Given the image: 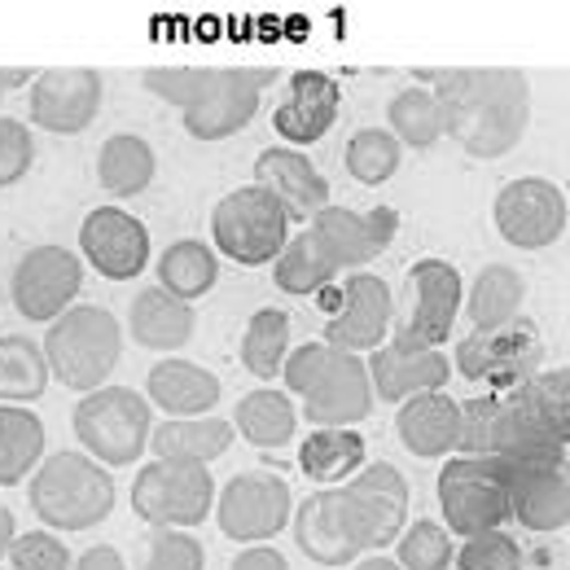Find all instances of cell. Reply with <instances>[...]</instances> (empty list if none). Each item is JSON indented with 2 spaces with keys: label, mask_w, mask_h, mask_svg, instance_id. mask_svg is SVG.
<instances>
[{
  "label": "cell",
  "mask_w": 570,
  "mask_h": 570,
  "mask_svg": "<svg viewBox=\"0 0 570 570\" xmlns=\"http://www.w3.org/2000/svg\"><path fill=\"white\" fill-rule=\"evenodd\" d=\"M115 474L97 465L88 452H49L27 483V504L45 522V531L79 535L101 527L115 513Z\"/></svg>",
  "instance_id": "3"
},
{
  "label": "cell",
  "mask_w": 570,
  "mask_h": 570,
  "mask_svg": "<svg viewBox=\"0 0 570 570\" xmlns=\"http://www.w3.org/2000/svg\"><path fill=\"white\" fill-rule=\"evenodd\" d=\"M395 294L377 273H352L343 285V307L325 330V343L352 356H368L391 338Z\"/></svg>",
  "instance_id": "19"
},
{
  "label": "cell",
  "mask_w": 570,
  "mask_h": 570,
  "mask_svg": "<svg viewBox=\"0 0 570 570\" xmlns=\"http://www.w3.org/2000/svg\"><path fill=\"white\" fill-rule=\"evenodd\" d=\"M141 79L158 101H167L185 115L219 83V67H149Z\"/></svg>",
  "instance_id": "42"
},
{
  "label": "cell",
  "mask_w": 570,
  "mask_h": 570,
  "mask_svg": "<svg viewBox=\"0 0 570 570\" xmlns=\"http://www.w3.org/2000/svg\"><path fill=\"white\" fill-rule=\"evenodd\" d=\"M158 289H167L180 303H198L207 298L219 282V255L198 237H180L158 255Z\"/></svg>",
  "instance_id": "34"
},
{
  "label": "cell",
  "mask_w": 570,
  "mask_h": 570,
  "mask_svg": "<svg viewBox=\"0 0 570 570\" xmlns=\"http://www.w3.org/2000/svg\"><path fill=\"white\" fill-rule=\"evenodd\" d=\"M233 422L224 417H167L149 430L154 461H180V465H212L233 448Z\"/></svg>",
  "instance_id": "28"
},
{
  "label": "cell",
  "mask_w": 570,
  "mask_h": 570,
  "mask_svg": "<svg viewBox=\"0 0 570 570\" xmlns=\"http://www.w3.org/2000/svg\"><path fill=\"white\" fill-rule=\"evenodd\" d=\"M13 535H18V522H13V509L0 500V558L9 553V544H13Z\"/></svg>",
  "instance_id": "50"
},
{
  "label": "cell",
  "mask_w": 570,
  "mask_h": 570,
  "mask_svg": "<svg viewBox=\"0 0 570 570\" xmlns=\"http://www.w3.org/2000/svg\"><path fill=\"white\" fill-rule=\"evenodd\" d=\"M522 298H527L522 273L513 264H488L474 277V285L465 289L461 307H465L474 334H492V330H504L522 316Z\"/></svg>",
  "instance_id": "30"
},
{
  "label": "cell",
  "mask_w": 570,
  "mask_h": 570,
  "mask_svg": "<svg viewBox=\"0 0 570 570\" xmlns=\"http://www.w3.org/2000/svg\"><path fill=\"white\" fill-rule=\"evenodd\" d=\"M368 413H373V386H368L364 356H352V352L334 347L330 368L303 395V417L312 422V430H352Z\"/></svg>",
  "instance_id": "22"
},
{
  "label": "cell",
  "mask_w": 570,
  "mask_h": 570,
  "mask_svg": "<svg viewBox=\"0 0 570 570\" xmlns=\"http://www.w3.org/2000/svg\"><path fill=\"white\" fill-rule=\"evenodd\" d=\"M45 422L36 409L0 404V488H18L45 461Z\"/></svg>",
  "instance_id": "35"
},
{
  "label": "cell",
  "mask_w": 570,
  "mask_h": 570,
  "mask_svg": "<svg viewBox=\"0 0 570 570\" xmlns=\"http://www.w3.org/2000/svg\"><path fill=\"white\" fill-rule=\"evenodd\" d=\"M492 219H497V233L513 250H549L567 237L570 207L558 180L518 176V180L500 185Z\"/></svg>",
  "instance_id": "11"
},
{
  "label": "cell",
  "mask_w": 570,
  "mask_h": 570,
  "mask_svg": "<svg viewBox=\"0 0 570 570\" xmlns=\"http://www.w3.org/2000/svg\"><path fill=\"white\" fill-rule=\"evenodd\" d=\"M343 163H347V176H352L356 185L377 189V185H386V180L400 171L404 149H400V141H395L386 128H360L356 137L347 141Z\"/></svg>",
  "instance_id": "40"
},
{
  "label": "cell",
  "mask_w": 570,
  "mask_h": 570,
  "mask_svg": "<svg viewBox=\"0 0 570 570\" xmlns=\"http://www.w3.org/2000/svg\"><path fill=\"white\" fill-rule=\"evenodd\" d=\"M570 434H558L522 395L518 386L500 395H479L461 404V443L465 456H488L500 465L513 461H567Z\"/></svg>",
  "instance_id": "2"
},
{
  "label": "cell",
  "mask_w": 570,
  "mask_h": 570,
  "mask_svg": "<svg viewBox=\"0 0 570 570\" xmlns=\"http://www.w3.org/2000/svg\"><path fill=\"white\" fill-rule=\"evenodd\" d=\"M71 570H128V562H124V553L115 544H92V549H83L75 558Z\"/></svg>",
  "instance_id": "49"
},
{
  "label": "cell",
  "mask_w": 570,
  "mask_h": 570,
  "mask_svg": "<svg viewBox=\"0 0 570 570\" xmlns=\"http://www.w3.org/2000/svg\"><path fill=\"white\" fill-rule=\"evenodd\" d=\"M434 79V101L443 115V137L461 145L470 158H504L531 128V79L513 67H456L422 71Z\"/></svg>",
  "instance_id": "1"
},
{
  "label": "cell",
  "mask_w": 570,
  "mask_h": 570,
  "mask_svg": "<svg viewBox=\"0 0 570 570\" xmlns=\"http://www.w3.org/2000/svg\"><path fill=\"white\" fill-rule=\"evenodd\" d=\"M289 527H294V544L307 562L316 567H330V570H343L352 567L360 553L352 549V540L343 535L338 518H334V504H330V488L307 497L303 504H294L289 513Z\"/></svg>",
  "instance_id": "29"
},
{
  "label": "cell",
  "mask_w": 570,
  "mask_h": 570,
  "mask_svg": "<svg viewBox=\"0 0 570 570\" xmlns=\"http://www.w3.org/2000/svg\"><path fill=\"white\" fill-rule=\"evenodd\" d=\"M215 474L207 465H180V461H149L132 479V513L149 527L194 531L215 509Z\"/></svg>",
  "instance_id": "9"
},
{
  "label": "cell",
  "mask_w": 570,
  "mask_h": 570,
  "mask_svg": "<svg viewBox=\"0 0 570 570\" xmlns=\"http://www.w3.org/2000/svg\"><path fill=\"white\" fill-rule=\"evenodd\" d=\"M285 356H289V316L282 307H259L242 334V364L259 382H273V377H282Z\"/></svg>",
  "instance_id": "39"
},
{
  "label": "cell",
  "mask_w": 570,
  "mask_h": 570,
  "mask_svg": "<svg viewBox=\"0 0 570 570\" xmlns=\"http://www.w3.org/2000/svg\"><path fill=\"white\" fill-rule=\"evenodd\" d=\"M31 163H36L31 128L22 119L0 115V189H13L18 180H27Z\"/></svg>",
  "instance_id": "47"
},
{
  "label": "cell",
  "mask_w": 570,
  "mask_h": 570,
  "mask_svg": "<svg viewBox=\"0 0 570 570\" xmlns=\"http://www.w3.org/2000/svg\"><path fill=\"white\" fill-rule=\"evenodd\" d=\"M106 83L88 67H49L31 79L27 119L53 137H79L101 115Z\"/></svg>",
  "instance_id": "13"
},
{
  "label": "cell",
  "mask_w": 570,
  "mask_h": 570,
  "mask_svg": "<svg viewBox=\"0 0 570 570\" xmlns=\"http://www.w3.org/2000/svg\"><path fill=\"white\" fill-rule=\"evenodd\" d=\"M83 289V259L67 246H31L9 277V298L13 312L31 325H53L62 312H71Z\"/></svg>",
  "instance_id": "12"
},
{
  "label": "cell",
  "mask_w": 570,
  "mask_h": 570,
  "mask_svg": "<svg viewBox=\"0 0 570 570\" xmlns=\"http://www.w3.org/2000/svg\"><path fill=\"white\" fill-rule=\"evenodd\" d=\"M321 246L330 250V259L352 273H364V264H373L400 233V212L395 207H373V212H352V207H325V212L312 215L307 224Z\"/></svg>",
  "instance_id": "20"
},
{
  "label": "cell",
  "mask_w": 570,
  "mask_h": 570,
  "mask_svg": "<svg viewBox=\"0 0 570 570\" xmlns=\"http://www.w3.org/2000/svg\"><path fill=\"white\" fill-rule=\"evenodd\" d=\"M49 364L36 338L27 334H0V404L31 409L49 391Z\"/></svg>",
  "instance_id": "36"
},
{
  "label": "cell",
  "mask_w": 570,
  "mask_h": 570,
  "mask_svg": "<svg viewBox=\"0 0 570 570\" xmlns=\"http://www.w3.org/2000/svg\"><path fill=\"white\" fill-rule=\"evenodd\" d=\"M452 364L470 382H504V391H509V386L527 382L535 373V364H544V338L527 316H518L504 330L461 338Z\"/></svg>",
  "instance_id": "15"
},
{
  "label": "cell",
  "mask_w": 570,
  "mask_h": 570,
  "mask_svg": "<svg viewBox=\"0 0 570 570\" xmlns=\"http://www.w3.org/2000/svg\"><path fill=\"white\" fill-rule=\"evenodd\" d=\"M364 465H368V443H364V434H356V430H312L298 443V470L312 483L338 488L356 470H364Z\"/></svg>",
  "instance_id": "33"
},
{
  "label": "cell",
  "mask_w": 570,
  "mask_h": 570,
  "mask_svg": "<svg viewBox=\"0 0 570 570\" xmlns=\"http://www.w3.org/2000/svg\"><path fill=\"white\" fill-rule=\"evenodd\" d=\"M141 570H207V549L194 531H171L154 527Z\"/></svg>",
  "instance_id": "44"
},
{
  "label": "cell",
  "mask_w": 570,
  "mask_h": 570,
  "mask_svg": "<svg viewBox=\"0 0 570 570\" xmlns=\"http://www.w3.org/2000/svg\"><path fill=\"white\" fill-rule=\"evenodd\" d=\"M124 325L115 312L106 307H92V303H75L71 312H62L49 330H45V364H49V377L62 382L67 391H97L110 382V373L119 368L124 360Z\"/></svg>",
  "instance_id": "4"
},
{
  "label": "cell",
  "mask_w": 570,
  "mask_h": 570,
  "mask_svg": "<svg viewBox=\"0 0 570 570\" xmlns=\"http://www.w3.org/2000/svg\"><path fill=\"white\" fill-rule=\"evenodd\" d=\"M158 176V154L137 132H115L97 149V180L110 198H141Z\"/></svg>",
  "instance_id": "31"
},
{
  "label": "cell",
  "mask_w": 570,
  "mask_h": 570,
  "mask_svg": "<svg viewBox=\"0 0 570 570\" xmlns=\"http://www.w3.org/2000/svg\"><path fill=\"white\" fill-rule=\"evenodd\" d=\"M395 434L409 456L417 461H443L461 443V404L448 391H422L409 395L395 413Z\"/></svg>",
  "instance_id": "26"
},
{
  "label": "cell",
  "mask_w": 570,
  "mask_h": 570,
  "mask_svg": "<svg viewBox=\"0 0 570 570\" xmlns=\"http://www.w3.org/2000/svg\"><path fill=\"white\" fill-rule=\"evenodd\" d=\"M212 250L233 259L237 268H264L289 242V215L259 185H242L224 194L212 212Z\"/></svg>",
  "instance_id": "7"
},
{
  "label": "cell",
  "mask_w": 570,
  "mask_h": 570,
  "mask_svg": "<svg viewBox=\"0 0 570 570\" xmlns=\"http://www.w3.org/2000/svg\"><path fill=\"white\" fill-rule=\"evenodd\" d=\"M233 434L246 439L250 448H289L298 434V409L282 386H259L237 400Z\"/></svg>",
  "instance_id": "32"
},
{
  "label": "cell",
  "mask_w": 570,
  "mask_h": 570,
  "mask_svg": "<svg viewBox=\"0 0 570 570\" xmlns=\"http://www.w3.org/2000/svg\"><path fill=\"white\" fill-rule=\"evenodd\" d=\"M9 567L13 570H71V549L58 531H18L9 544Z\"/></svg>",
  "instance_id": "46"
},
{
  "label": "cell",
  "mask_w": 570,
  "mask_h": 570,
  "mask_svg": "<svg viewBox=\"0 0 570 570\" xmlns=\"http://www.w3.org/2000/svg\"><path fill=\"white\" fill-rule=\"evenodd\" d=\"M334 277H338V264L330 259V250L321 246V237H316L312 228L294 233V237L282 246V255L273 259V282H277L282 294L307 298V294L325 289Z\"/></svg>",
  "instance_id": "37"
},
{
  "label": "cell",
  "mask_w": 570,
  "mask_h": 570,
  "mask_svg": "<svg viewBox=\"0 0 570 570\" xmlns=\"http://www.w3.org/2000/svg\"><path fill=\"white\" fill-rule=\"evenodd\" d=\"M452 553H456V535L434 518L409 522L395 540V567L400 570H448Z\"/></svg>",
  "instance_id": "41"
},
{
  "label": "cell",
  "mask_w": 570,
  "mask_h": 570,
  "mask_svg": "<svg viewBox=\"0 0 570 570\" xmlns=\"http://www.w3.org/2000/svg\"><path fill=\"white\" fill-rule=\"evenodd\" d=\"M343 110V83L325 71H294L285 83V97L273 110V124L282 132L289 149L298 145H316L338 119Z\"/></svg>",
  "instance_id": "23"
},
{
  "label": "cell",
  "mask_w": 570,
  "mask_h": 570,
  "mask_svg": "<svg viewBox=\"0 0 570 570\" xmlns=\"http://www.w3.org/2000/svg\"><path fill=\"white\" fill-rule=\"evenodd\" d=\"M277 79V71H259V67H219V83L212 92L180 115L185 132L194 141L215 145L228 141L237 132H246L259 115V101H264V88Z\"/></svg>",
  "instance_id": "14"
},
{
  "label": "cell",
  "mask_w": 570,
  "mask_h": 570,
  "mask_svg": "<svg viewBox=\"0 0 570 570\" xmlns=\"http://www.w3.org/2000/svg\"><path fill=\"white\" fill-rule=\"evenodd\" d=\"M352 570H400L395 567V558H382V553H368L364 562H356Z\"/></svg>",
  "instance_id": "51"
},
{
  "label": "cell",
  "mask_w": 570,
  "mask_h": 570,
  "mask_svg": "<svg viewBox=\"0 0 570 570\" xmlns=\"http://www.w3.org/2000/svg\"><path fill=\"white\" fill-rule=\"evenodd\" d=\"M145 400L163 417H212V409L224 400V382L198 360L163 356L158 364H149Z\"/></svg>",
  "instance_id": "25"
},
{
  "label": "cell",
  "mask_w": 570,
  "mask_h": 570,
  "mask_svg": "<svg viewBox=\"0 0 570 570\" xmlns=\"http://www.w3.org/2000/svg\"><path fill=\"white\" fill-rule=\"evenodd\" d=\"M434 497L443 509V527L456 540L500 531L509 522V497H504V465L488 456H465L452 452L439 470Z\"/></svg>",
  "instance_id": "8"
},
{
  "label": "cell",
  "mask_w": 570,
  "mask_h": 570,
  "mask_svg": "<svg viewBox=\"0 0 570 570\" xmlns=\"http://www.w3.org/2000/svg\"><path fill=\"white\" fill-rule=\"evenodd\" d=\"M22 79H27V71H4V67H0V101H4V92H9L13 83H22Z\"/></svg>",
  "instance_id": "52"
},
{
  "label": "cell",
  "mask_w": 570,
  "mask_h": 570,
  "mask_svg": "<svg viewBox=\"0 0 570 570\" xmlns=\"http://www.w3.org/2000/svg\"><path fill=\"white\" fill-rule=\"evenodd\" d=\"M509 518L535 535H558L570 527V474L567 461H513L504 465Z\"/></svg>",
  "instance_id": "18"
},
{
  "label": "cell",
  "mask_w": 570,
  "mask_h": 570,
  "mask_svg": "<svg viewBox=\"0 0 570 570\" xmlns=\"http://www.w3.org/2000/svg\"><path fill=\"white\" fill-rule=\"evenodd\" d=\"M409 479L391 461L364 465L347 483L330 488L334 518L356 553H382L400 540V531L409 527Z\"/></svg>",
  "instance_id": "5"
},
{
  "label": "cell",
  "mask_w": 570,
  "mask_h": 570,
  "mask_svg": "<svg viewBox=\"0 0 570 570\" xmlns=\"http://www.w3.org/2000/svg\"><path fill=\"white\" fill-rule=\"evenodd\" d=\"M215 522L228 540H237L242 549L246 544H268L277 540L285 527H289V513H294V497H289V483L273 470H246L237 479H228L219 492H215Z\"/></svg>",
  "instance_id": "10"
},
{
  "label": "cell",
  "mask_w": 570,
  "mask_h": 570,
  "mask_svg": "<svg viewBox=\"0 0 570 570\" xmlns=\"http://www.w3.org/2000/svg\"><path fill=\"white\" fill-rule=\"evenodd\" d=\"M456 570H522V544L500 527V531H483L470 535L456 553H452Z\"/></svg>",
  "instance_id": "45"
},
{
  "label": "cell",
  "mask_w": 570,
  "mask_h": 570,
  "mask_svg": "<svg viewBox=\"0 0 570 570\" xmlns=\"http://www.w3.org/2000/svg\"><path fill=\"white\" fill-rule=\"evenodd\" d=\"M71 430L79 439V452H88L106 470H128L137 465L149 448L154 409L141 391L132 386H97L88 391L71 413Z\"/></svg>",
  "instance_id": "6"
},
{
  "label": "cell",
  "mask_w": 570,
  "mask_h": 570,
  "mask_svg": "<svg viewBox=\"0 0 570 570\" xmlns=\"http://www.w3.org/2000/svg\"><path fill=\"white\" fill-rule=\"evenodd\" d=\"M368 368V386H373V404H404L409 395L422 391H448L452 364L434 347H413L404 338H386L377 352L364 360Z\"/></svg>",
  "instance_id": "21"
},
{
  "label": "cell",
  "mask_w": 570,
  "mask_h": 570,
  "mask_svg": "<svg viewBox=\"0 0 570 570\" xmlns=\"http://www.w3.org/2000/svg\"><path fill=\"white\" fill-rule=\"evenodd\" d=\"M228 570H289V562H285V553L277 544H246L228 562Z\"/></svg>",
  "instance_id": "48"
},
{
  "label": "cell",
  "mask_w": 570,
  "mask_h": 570,
  "mask_svg": "<svg viewBox=\"0 0 570 570\" xmlns=\"http://www.w3.org/2000/svg\"><path fill=\"white\" fill-rule=\"evenodd\" d=\"M79 259L106 282H132L149 268V228L124 207H92L79 224Z\"/></svg>",
  "instance_id": "17"
},
{
  "label": "cell",
  "mask_w": 570,
  "mask_h": 570,
  "mask_svg": "<svg viewBox=\"0 0 570 570\" xmlns=\"http://www.w3.org/2000/svg\"><path fill=\"white\" fill-rule=\"evenodd\" d=\"M255 185L268 189L282 203L289 224L294 219H312L316 212L330 207V180L321 176V167L307 154H298L289 145H268L255 158Z\"/></svg>",
  "instance_id": "24"
},
{
  "label": "cell",
  "mask_w": 570,
  "mask_h": 570,
  "mask_svg": "<svg viewBox=\"0 0 570 570\" xmlns=\"http://www.w3.org/2000/svg\"><path fill=\"white\" fill-rule=\"evenodd\" d=\"M518 395L558 434H570V368H535L527 382H518Z\"/></svg>",
  "instance_id": "43"
},
{
  "label": "cell",
  "mask_w": 570,
  "mask_h": 570,
  "mask_svg": "<svg viewBox=\"0 0 570 570\" xmlns=\"http://www.w3.org/2000/svg\"><path fill=\"white\" fill-rule=\"evenodd\" d=\"M194 330H198L194 303H180V298H171L167 289L149 285V289H141V294L132 298V307H128V330H124V334H132V343L145 347V352L171 356V352H180V347L194 338Z\"/></svg>",
  "instance_id": "27"
},
{
  "label": "cell",
  "mask_w": 570,
  "mask_h": 570,
  "mask_svg": "<svg viewBox=\"0 0 570 570\" xmlns=\"http://www.w3.org/2000/svg\"><path fill=\"white\" fill-rule=\"evenodd\" d=\"M409 294H413V307H409V321H404V330L395 338H404L413 347L443 352V343L456 330L461 298H465V282H461L456 264H448V259H417L409 268Z\"/></svg>",
  "instance_id": "16"
},
{
  "label": "cell",
  "mask_w": 570,
  "mask_h": 570,
  "mask_svg": "<svg viewBox=\"0 0 570 570\" xmlns=\"http://www.w3.org/2000/svg\"><path fill=\"white\" fill-rule=\"evenodd\" d=\"M386 132L400 141V149L426 154L443 141V115L430 88H400L386 101Z\"/></svg>",
  "instance_id": "38"
}]
</instances>
